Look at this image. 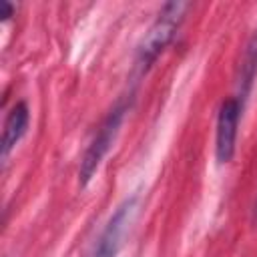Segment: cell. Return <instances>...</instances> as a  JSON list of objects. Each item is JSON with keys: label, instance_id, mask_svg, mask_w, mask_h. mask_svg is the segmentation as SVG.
Segmentation results:
<instances>
[{"label": "cell", "instance_id": "6da1fadb", "mask_svg": "<svg viewBox=\"0 0 257 257\" xmlns=\"http://www.w3.org/2000/svg\"><path fill=\"white\" fill-rule=\"evenodd\" d=\"M187 8H189V4L179 2V0L167 2L161 8L159 16L145 32V36L139 44V50H137V66L141 70H147L155 62V58L165 50V46L173 40V36L177 34V30L185 18Z\"/></svg>", "mask_w": 257, "mask_h": 257}, {"label": "cell", "instance_id": "7a4b0ae2", "mask_svg": "<svg viewBox=\"0 0 257 257\" xmlns=\"http://www.w3.org/2000/svg\"><path fill=\"white\" fill-rule=\"evenodd\" d=\"M128 106H131V102H128L126 98H120V100L108 110V114L104 116L102 124L98 126V131H96V135H94V139L90 141L88 149H86L84 155H82L80 169H78V183H80V187H86L88 181L94 177V173H96L100 161L104 159V155L108 153L110 145L114 143V139H116V135H118V128H120V124H122V120H124V114L128 112Z\"/></svg>", "mask_w": 257, "mask_h": 257}, {"label": "cell", "instance_id": "3957f363", "mask_svg": "<svg viewBox=\"0 0 257 257\" xmlns=\"http://www.w3.org/2000/svg\"><path fill=\"white\" fill-rule=\"evenodd\" d=\"M135 211H137V197L124 199L116 207V211L110 215L108 223L104 225V229H102L100 237L96 239L92 253L88 257H116L120 243H122V235H124L126 227L131 225Z\"/></svg>", "mask_w": 257, "mask_h": 257}, {"label": "cell", "instance_id": "277c9868", "mask_svg": "<svg viewBox=\"0 0 257 257\" xmlns=\"http://www.w3.org/2000/svg\"><path fill=\"white\" fill-rule=\"evenodd\" d=\"M239 114H241L239 98H227L221 102L217 116V137H215V155L219 163H229L235 155Z\"/></svg>", "mask_w": 257, "mask_h": 257}, {"label": "cell", "instance_id": "5b68a950", "mask_svg": "<svg viewBox=\"0 0 257 257\" xmlns=\"http://www.w3.org/2000/svg\"><path fill=\"white\" fill-rule=\"evenodd\" d=\"M28 118H30V114H28L26 102H16V104L10 108V112H8L6 120H4V131H2V147H0V151H2V161L8 159L10 151H12V149L16 147V143L24 137V133H26V128H28Z\"/></svg>", "mask_w": 257, "mask_h": 257}, {"label": "cell", "instance_id": "8992f818", "mask_svg": "<svg viewBox=\"0 0 257 257\" xmlns=\"http://www.w3.org/2000/svg\"><path fill=\"white\" fill-rule=\"evenodd\" d=\"M257 74V30L251 34L245 52L241 56V64H239V72H237V88H239V96L245 98L253 86Z\"/></svg>", "mask_w": 257, "mask_h": 257}, {"label": "cell", "instance_id": "52a82bcc", "mask_svg": "<svg viewBox=\"0 0 257 257\" xmlns=\"http://www.w3.org/2000/svg\"><path fill=\"white\" fill-rule=\"evenodd\" d=\"M12 12H14L12 4L8 0H0V20H8L12 16Z\"/></svg>", "mask_w": 257, "mask_h": 257}]
</instances>
